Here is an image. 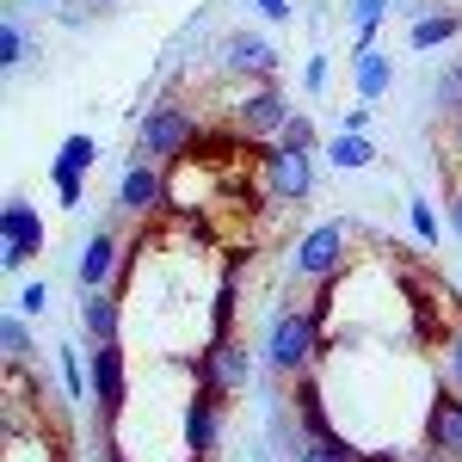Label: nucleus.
I'll return each instance as SVG.
<instances>
[{
	"mask_svg": "<svg viewBox=\"0 0 462 462\" xmlns=\"http://www.w3.org/2000/svg\"><path fill=\"white\" fill-rule=\"evenodd\" d=\"M431 111H438V124L462 117V56H457L444 74H438V80H431Z\"/></svg>",
	"mask_w": 462,
	"mask_h": 462,
	"instance_id": "4be33fe9",
	"label": "nucleus"
},
{
	"mask_svg": "<svg viewBox=\"0 0 462 462\" xmlns=\"http://www.w3.org/2000/svg\"><path fill=\"white\" fill-rule=\"evenodd\" d=\"M290 117H296V106H290V93L278 87V80H259L247 99H235V111H228V124H235V136L253 148L278 143V130H284Z\"/></svg>",
	"mask_w": 462,
	"mask_h": 462,
	"instance_id": "423d86ee",
	"label": "nucleus"
},
{
	"mask_svg": "<svg viewBox=\"0 0 462 462\" xmlns=\"http://www.w3.org/2000/svg\"><path fill=\"white\" fill-rule=\"evenodd\" d=\"M228 407L235 401H222L204 383L185 394V407H179V462H210L216 457V438H222V413Z\"/></svg>",
	"mask_w": 462,
	"mask_h": 462,
	"instance_id": "0eeeda50",
	"label": "nucleus"
},
{
	"mask_svg": "<svg viewBox=\"0 0 462 462\" xmlns=\"http://www.w3.org/2000/svg\"><path fill=\"white\" fill-rule=\"evenodd\" d=\"M167 210V167H154V161H143V154H130V167H124V179H117V216H154Z\"/></svg>",
	"mask_w": 462,
	"mask_h": 462,
	"instance_id": "9b49d317",
	"label": "nucleus"
},
{
	"mask_svg": "<svg viewBox=\"0 0 462 462\" xmlns=\"http://www.w3.org/2000/svg\"><path fill=\"white\" fill-rule=\"evenodd\" d=\"M339 130H370V106H364V99L346 106V111H339Z\"/></svg>",
	"mask_w": 462,
	"mask_h": 462,
	"instance_id": "2f4dec72",
	"label": "nucleus"
},
{
	"mask_svg": "<svg viewBox=\"0 0 462 462\" xmlns=\"http://www.w3.org/2000/svg\"><path fill=\"white\" fill-rule=\"evenodd\" d=\"M0 235H6V247H0V265H6V272H19L25 259H37L43 241H50L37 204H25V198H6V204H0Z\"/></svg>",
	"mask_w": 462,
	"mask_h": 462,
	"instance_id": "9d476101",
	"label": "nucleus"
},
{
	"mask_svg": "<svg viewBox=\"0 0 462 462\" xmlns=\"http://www.w3.org/2000/svg\"><path fill=\"white\" fill-rule=\"evenodd\" d=\"M0 62H6V74H19L25 62H32V32H25L19 19L0 25Z\"/></svg>",
	"mask_w": 462,
	"mask_h": 462,
	"instance_id": "b1692460",
	"label": "nucleus"
},
{
	"mask_svg": "<svg viewBox=\"0 0 462 462\" xmlns=\"http://www.w3.org/2000/svg\"><path fill=\"white\" fill-rule=\"evenodd\" d=\"M43 309H50V284H43V278H37V284H25L19 290V315H43Z\"/></svg>",
	"mask_w": 462,
	"mask_h": 462,
	"instance_id": "c756f323",
	"label": "nucleus"
},
{
	"mask_svg": "<svg viewBox=\"0 0 462 462\" xmlns=\"http://www.w3.org/2000/svg\"><path fill=\"white\" fill-rule=\"evenodd\" d=\"M56 364H62V394H69V401H87V394H93V376L80 370V352H74V346H62V352H56Z\"/></svg>",
	"mask_w": 462,
	"mask_h": 462,
	"instance_id": "a878e982",
	"label": "nucleus"
},
{
	"mask_svg": "<svg viewBox=\"0 0 462 462\" xmlns=\"http://www.w3.org/2000/svg\"><path fill=\"white\" fill-rule=\"evenodd\" d=\"M80 333L93 346H106L124 333V296L117 290H80Z\"/></svg>",
	"mask_w": 462,
	"mask_h": 462,
	"instance_id": "2eb2a0df",
	"label": "nucleus"
},
{
	"mask_svg": "<svg viewBox=\"0 0 462 462\" xmlns=\"http://www.w3.org/2000/svg\"><path fill=\"white\" fill-rule=\"evenodd\" d=\"M352 241H357L352 216H327L315 228H302L296 247H290V278L296 284H315V290L352 278Z\"/></svg>",
	"mask_w": 462,
	"mask_h": 462,
	"instance_id": "f03ea898",
	"label": "nucleus"
},
{
	"mask_svg": "<svg viewBox=\"0 0 462 462\" xmlns=\"http://www.w3.org/2000/svg\"><path fill=\"white\" fill-rule=\"evenodd\" d=\"M450 37H462V13L457 6H431V13H420V19L407 25V50L431 56V50H444Z\"/></svg>",
	"mask_w": 462,
	"mask_h": 462,
	"instance_id": "a211bd4d",
	"label": "nucleus"
},
{
	"mask_svg": "<svg viewBox=\"0 0 462 462\" xmlns=\"http://www.w3.org/2000/svg\"><path fill=\"white\" fill-rule=\"evenodd\" d=\"M407 222H413V241H420V247H438L444 228H450L444 216L431 210V198H407Z\"/></svg>",
	"mask_w": 462,
	"mask_h": 462,
	"instance_id": "5701e85b",
	"label": "nucleus"
},
{
	"mask_svg": "<svg viewBox=\"0 0 462 462\" xmlns=\"http://www.w3.org/2000/svg\"><path fill=\"white\" fill-rule=\"evenodd\" d=\"M431 357H438V383L462 389V320L444 333V339H438V352H431Z\"/></svg>",
	"mask_w": 462,
	"mask_h": 462,
	"instance_id": "393cba45",
	"label": "nucleus"
},
{
	"mask_svg": "<svg viewBox=\"0 0 462 462\" xmlns=\"http://www.w3.org/2000/svg\"><path fill=\"white\" fill-rule=\"evenodd\" d=\"M302 87H309V93H320V87H327V56H309V69H302Z\"/></svg>",
	"mask_w": 462,
	"mask_h": 462,
	"instance_id": "473e14b6",
	"label": "nucleus"
},
{
	"mask_svg": "<svg viewBox=\"0 0 462 462\" xmlns=\"http://www.w3.org/2000/svg\"><path fill=\"white\" fill-rule=\"evenodd\" d=\"M327 352H333L327 320H320L315 309H296V302H278V309H272V320H265V333H259V364H265L278 383L309 376Z\"/></svg>",
	"mask_w": 462,
	"mask_h": 462,
	"instance_id": "f257e3e1",
	"label": "nucleus"
},
{
	"mask_svg": "<svg viewBox=\"0 0 462 462\" xmlns=\"http://www.w3.org/2000/svg\"><path fill=\"white\" fill-rule=\"evenodd\" d=\"M278 43L265 32H228L222 37V69L228 74H247V80H278Z\"/></svg>",
	"mask_w": 462,
	"mask_h": 462,
	"instance_id": "ddd939ff",
	"label": "nucleus"
},
{
	"mask_svg": "<svg viewBox=\"0 0 462 462\" xmlns=\"http://www.w3.org/2000/svg\"><path fill=\"white\" fill-rule=\"evenodd\" d=\"M198 111L185 106V99H154L143 111V124H136V154L154 161V167H179V161H191L198 154Z\"/></svg>",
	"mask_w": 462,
	"mask_h": 462,
	"instance_id": "7ed1b4c3",
	"label": "nucleus"
},
{
	"mask_svg": "<svg viewBox=\"0 0 462 462\" xmlns=\"http://www.w3.org/2000/svg\"><path fill=\"white\" fill-rule=\"evenodd\" d=\"M444 222H450V235L462 241V173L444 179Z\"/></svg>",
	"mask_w": 462,
	"mask_h": 462,
	"instance_id": "c85d7f7f",
	"label": "nucleus"
},
{
	"mask_svg": "<svg viewBox=\"0 0 462 462\" xmlns=\"http://www.w3.org/2000/svg\"><path fill=\"white\" fill-rule=\"evenodd\" d=\"M315 143H320V130L309 124V117H302V111H296L284 130H278V148H309V154H315Z\"/></svg>",
	"mask_w": 462,
	"mask_h": 462,
	"instance_id": "bb28decb",
	"label": "nucleus"
},
{
	"mask_svg": "<svg viewBox=\"0 0 462 462\" xmlns=\"http://www.w3.org/2000/svg\"><path fill=\"white\" fill-rule=\"evenodd\" d=\"M357 457H364V444L346 438V431H339V438H302V444L290 450V462H357Z\"/></svg>",
	"mask_w": 462,
	"mask_h": 462,
	"instance_id": "6ab92c4d",
	"label": "nucleus"
},
{
	"mask_svg": "<svg viewBox=\"0 0 462 462\" xmlns=\"http://www.w3.org/2000/svg\"><path fill=\"white\" fill-rule=\"evenodd\" d=\"M37 6H56V0H37Z\"/></svg>",
	"mask_w": 462,
	"mask_h": 462,
	"instance_id": "f704fd0d",
	"label": "nucleus"
},
{
	"mask_svg": "<svg viewBox=\"0 0 462 462\" xmlns=\"http://www.w3.org/2000/svg\"><path fill=\"white\" fill-rule=\"evenodd\" d=\"M87 376H93V407H99V431H117L124 407H130V357H124V346H117V339L93 346V357H87Z\"/></svg>",
	"mask_w": 462,
	"mask_h": 462,
	"instance_id": "6e6552de",
	"label": "nucleus"
},
{
	"mask_svg": "<svg viewBox=\"0 0 462 462\" xmlns=\"http://www.w3.org/2000/svg\"><path fill=\"white\" fill-rule=\"evenodd\" d=\"M352 87H357V99H364V106L389 99V87H394V56H389V50H357V56H352Z\"/></svg>",
	"mask_w": 462,
	"mask_h": 462,
	"instance_id": "f3484780",
	"label": "nucleus"
},
{
	"mask_svg": "<svg viewBox=\"0 0 462 462\" xmlns=\"http://www.w3.org/2000/svg\"><path fill=\"white\" fill-rule=\"evenodd\" d=\"M93 161H99V143H93V136H62L56 161H50V185H56L62 210H80V191H87Z\"/></svg>",
	"mask_w": 462,
	"mask_h": 462,
	"instance_id": "f8f14e48",
	"label": "nucleus"
},
{
	"mask_svg": "<svg viewBox=\"0 0 462 462\" xmlns=\"http://www.w3.org/2000/svg\"><path fill=\"white\" fill-rule=\"evenodd\" d=\"M383 161V148L370 130H339V136H327V167L333 173H370Z\"/></svg>",
	"mask_w": 462,
	"mask_h": 462,
	"instance_id": "dca6fc26",
	"label": "nucleus"
},
{
	"mask_svg": "<svg viewBox=\"0 0 462 462\" xmlns=\"http://www.w3.org/2000/svg\"><path fill=\"white\" fill-rule=\"evenodd\" d=\"M394 0H352V56L357 50H376V32H383V19H389Z\"/></svg>",
	"mask_w": 462,
	"mask_h": 462,
	"instance_id": "aec40b11",
	"label": "nucleus"
},
{
	"mask_svg": "<svg viewBox=\"0 0 462 462\" xmlns=\"http://www.w3.org/2000/svg\"><path fill=\"white\" fill-rule=\"evenodd\" d=\"M253 13H259V19H272V25H290V19H296V6H290V0H253Z\"/></svg>",
	"mask_w": 462,
	"mask_h": 462,
	"instance_id": "7c9ffc66",
	"label": "nucleus"
},
{
	"mask_svg": "<svg viewBox=\"0 0 462 462\" xmlns=\"http://www.w3.org/2000/svg\"><path fill=\"white\" fill-rule=\"evenodd\" d=\"M420 444H431V450H444V457L462 462V389L431 383L426 413H420Z\"/></svg>",
	"mask_w": 462,
	"mask_h": 462,
	"instance_id": "1a4fd4ad",
	"label": "nucleus"
},
{
	"mask_svg": "<svg viewBox=\"0 0 462 462\" xmlns=\"http://www.w3.org/2000/svg\"><path fill=\"white\" fill-rule=\"evenodd\" d=\"M0 346H6V370H25V364H32V315H19V309H13V315L0 320Z\"/></svg>",
	"mask_w": 462,
	"mask_h": 462,
	"instance_id": "412c9836",
	"label": "nucleus"
},
{
	"mask_svg": "<svg viewBox=\"0 0 462 462\" xmlns=\"http://www.w3.org/2000/svg\"><path fill=\"white\" fill-rule=\"evenodd\" d=\"M117 265H124V235L117 228H93L87 241H80V259H74V278H80V290H111V278H117Z\"/></svg>",
	"mask_w": 462,
	"mask_h": 462,
	"instance_id": "4468645a",
	"label": "nucleus"
},
{
	"mask_svg": "<svg viewBox=\"0 0 462 462\" xmlns=\"http://www.w3.org/2000/svg\"><path fill=\"white\" fill-rule=\"evenodd\" d=\"M259 191H265L272 204H284V210L309 204V198H315V154H309V148L265 143L259 148Z\"/></svg>",
	"mask_w": 462,
	"mask_h": 462,
	"instance_id": "39448f33",
	"label": "nucleus"
},
{
	"mask_svg": "<svg viewBox=\"0 0 462 462\" xmlns=\"http://www.w3.org/2000/svg\"><path fill=\"white\" fill-rule=\"evenodd\" d=\"M438 154H444V167H450V173H462V117L438 124Z\"/></svg>",
	"mask_w": 462,
	"mask_h": 462,
	"instance_id": "cd10ccee",
	"label": "nucleus"
},
{
	"mask_svg": "<svg viewBox=\"0 0 462 462\" xmlns=\"http://www.w3.org/2000/svg\"><path fill=\"white\" fill-rule=\"evenodd\" d=\"M407 462H457V457H444V450H431V444H420V438H413V450H407Z\"/></svg>",
	"mask_w": 462,
	"mask_h": 462,
	"instance_id": "72a5a7b5",
	"label": "nucleus"
},
{
	"mask_svg": "<svg viewBox=\"0 0 462 462\" xmlns=\"http://www.w3.org/2000/svg\"><path fill=\"white\" fill-rule=\"evenodd\" d=\"M185 370H191V383H204V389H216L222 401H235V394L253 383V352H247V339H241L235 327H210L204 352L191 357Z\"/></svg>",
	"mask_w": 462,
	"mask_h": 462,
	"instance_id": "20e7f679",
	"label": "nucleus"
}]
</instances>
